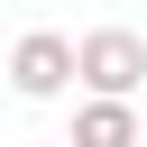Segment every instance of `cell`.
I'll use <instances>...</instances> for the list:
<instances>
[{
    "instance_id": "1",
    "label": "cell",
    "mask_w": 147,
    "mask_h": 147,
    "mask_svg": "<svg viewBox=\"0 0 147 147\" xmlns=\"http://www.w3.org/2000/svg\"><path fill=\"white\" fill-rule=\"evenodd\" d=\"M74 83H83L92 101H129V92L147 83V37H138V28H83V37H74Z\"/></svg>"
},
{
    "instance_id": "4",
    "label": "cell",
    "mask_w": 147,
    "mask_h": 147,
    "mask_svg": "<svg viewBox=\"0 0 147 147\" xmlns=\"http://www.w3.org/2000/svg\"><path fill=\"white\" fill-rule=\"evenodd\" d=\"M138 147H147V129H138Z\"/></svg>"
},
{
    "instance_id": "2",
    "label": "cell",
    "mask_w": 147,
    "mask_h": 147,
    "mask_svg": "<svg viewBox=\"0 0 147 147\" xmlns=\"http://www.w3.org/2000/svg\"><path fill=\"white\" fill-rule=\"evenodd\" d=\"M9 92H18V101L74 92V37H64V28H28V37L9 46Z\"/></svg>"
},
{
    "instance_id": "3",
    "label": "cell",
    "mask_w": 147,
    "mask_h": 147,
    "mask_svg": "<svg viewBox=\"0 0 147 147\" xmlns=\"http://www.w3.org/2000/svg\"><path fill=\"white\" fill-rule=\"evenodd\" d=\"M138 129H147V119H138L129 101H83V110H74V138H64V147H138Z\"/></svg>"
}]
</instances>
